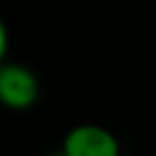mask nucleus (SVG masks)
<instances>
[{
  "label": "nucleus",
  "mask_w": 156,
  "mask_h": 156,
  "mask_svg": "<svg viewBox=\"0 0 156 156\" xmlns=\"http://www.w3.org/2000/svg\"><path fill=\"white\" fill-rule=\"evenodd\" d=\"M62 152L66 156H118L120 143L111 130L98 124H79L66 133Z\"/></svg>",
  "instance_id": "f03ea898"
},
{
  "label": "nucleus",
  "mask_w": 156,
  "mask_h": 156,
  "mask_svg": "<svg viewBox=\"0 0 156 156\" xmlns=\"http://www.w3.org/2000/svg\"><path fill=\"white\" fill-rule=\"evenodd\" d=\"M7 49H9V32H7V26H5L2 17H0V62L5 60Z\"/></svg>",
  "instance_id": "7ed1b4c3"
},
{
  "label": "nucleus",
  "mask_w": 156,
  "mask_h": 156,
  "mask_svg": "<svg viewBox=\"0 0 156 156\" xmlns=\"http://www.w3.org/2000/svg\"><path fill=\"white\" fill-rule=\"evenodd\" d=\"M37 75L17 62H0V105L11 111L30 109L39 101Z\"/></svg>",
  "instance_id": "f257e3e1"
}]
</instances>
